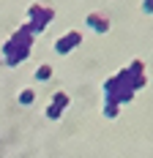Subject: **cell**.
<instances>
[{"label":"cell","mask_w":153,"mask_h":158,"mask_svg":"<svg viewBox=\"0 0 153 158\" xmlns=\"http://www.w3.org/2000/svg\"><path fill=\"white\" fill-rule=\"evenodd\" d=\"M46 114H49V117H58V114H60V106H55V104H49V109H46Z\"/></svg>","instance_id":"277c9868"},{"label":"cell","mask_w":153,"mask_h":158,"mask_svg":"<svg viewBox=\"0 0 153 158\" xmlns=\"http://www.w3.org/2000/svg\"><path fill=\"white\" fill-rule=\"evenodd\" d=\"M49 74H52V68H49V65H44V68L38 71V79H46V77H49Z\"/></svg>","instance_id":"5b68a950"},{"label":"cell","mask_w":153,"mask_h":158,"mask_svg":"<svg viewBox=\"0 0 153 158\" xmlns=\"http://www.w3.org/2000/svg\"><path fill=\"white\" fill-rule=\"evenodd\" d=\"M19 101L22 104H33V90H25V93L19 95Z\"/></svg>","instance_id":"3957f363"},{"label":"cell","mask_w":153,"mask_h":158,"mask_svg":"<svg viewBox=\"0 0 153 158\" xmlns=\"http://www.w3.org/2000/svg\"><path fill=\"white\" fill-rule=\"evenodd\" d=\"M88 25H90V27H98V30H107L104 19H96V16H90V19H88Z\"/></svg>","instance_id":"7a4b0ae2"},{"label":"cell","mask_w":153,"mask_h":158,"mask_svg":"<svg viewBox=\"0 0 153 158\" xmlns=\"http://www.w3.org/2000/svg\"><path fill=\"white\" fill-rule=\"evenodd\" d=\"M76 44H79V33H68V35H63L60 41H58V52L66 55V52H68L71 47H76Z\"/></svg>","instance_id":"6da1fadb"}]
</instances>
